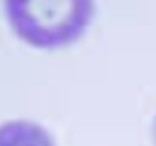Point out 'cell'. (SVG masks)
Wrapping results in <instances>:
<instances>
[{
	"label": "cell",
	"instance_id": "obj_2",
	"mask_svg": "<svg viewBox=\"0 0 156 146\" xmlns=\"http://www.w3.org/2000/svg\"><path fill=\"white\" fill-rule=\"evenodd\" d=\"M0 146H55V143L42 126L15 120L0 126Z\"/></svg>",
	"mask_w": 156,
	"mask_h": 146
},
{
	"label": "cell",
	"instance_id": "obj_1",
	"mask_svg": "<svg viewBox=\"0 0 156 146\" xmlns=\"http://www.w3.org/2000/svg\"><path fill=\"white\" fill-rule=\"evenodd\" d=\"M16 35L38 48H60L79 40L95 15L92 2H7Z\"/></svg>",
	"mask_w": 156,
	"mask_h": 146
},
{
	"label": "cell",
	"instance_id": "obj_3",
	"mask_svg": "<svg viewBox=\"0 0 156 146\" xmlns=\"http://www.w3.org/2000/svg\"><path fill=\"white\" fill-rule=\"evenodd\" d=\"M152 134H153V142H155V146H156V117H155V121H153V127H152Z\"/></svg>",
	"mask_w": 156,
	"mask_h": 146
}]
</instances>
